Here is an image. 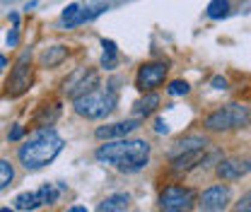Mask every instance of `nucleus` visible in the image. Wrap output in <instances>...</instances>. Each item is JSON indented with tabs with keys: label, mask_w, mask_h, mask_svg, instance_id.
<instances>
[{
	"label": "nucleus",
	"mask_w": 251,
	"mask_h": 212,
	"mask_svg": "<svg viewBox=\"0 0 251 212\" xmlns=\"http://www.w3.org/2000/svg\"><path fill=\"white\" fill-rule=\"evenodd\" d=\"M94 157L109 166H114L121 174H135L145 169L150 159V145L145 140H130L128 135L119 140H106V145H99Z\"/></svg>",
	"instance_id": "1"
},
{
	"label": "nucleus",
	"mask_w": 251,
	"mask_h": 212,
	"mask_svg": "<svg viewBox=\"0 0 251 212\" xmlns=\"http://www.w3.org/2000/svg\"><path fill=\"white\" fill-rule=\"evenodd\" d=\"M63 150V138L53 130V128H39L29 140L20 147L17 152V159L25 169L36 171V169H44L46 164H51L58 152Z\"/></svg>",
	"instance_id": "2"
},
{
	"label": "nucleus",
	"mask_w": 251,
	"mask_h": 212,
	"mask_svg": "<svg viewBox=\"0 0 251 212\" xmlns=\"http://www.w3.org/2000/svg\"><path fill=\"white\" fill-rule=\"evenodd\" d=\"M75 111L82 116V118H104L114 111L116 106V92L111 87H101L99 82L94 85L92 90H87L85 94L75 96Z\"/></svg>",
	"instance_id": "3"
},
{
	"label": "nucleus",
	"mask_w": 251,
	"mask_h": 212,
	"mask_svg": "<svg viewBox=\"0 0 251 212\" xmlns=\"http://www.w3.org/2000/svg\"><path fill=\"white\" fill-rule=\"evenodd\" d=\"M251 123V111L244 104H227L218 111H213L205 118V128L220 133V130H237V128H247Z\"/></svg>",
	"instance_id": "4"
},
{
	"label": "nucleus",
	"mask_w": 251,
	"mask_h": 212,
	"mask_svg": "<svg viewBox=\"0 0 251 212\" xmlns=\"http://www.w3.org/2000/svg\"><path fill=\"white\" fill-rule=\"evenodd\" d=\"M31 82H34V70H31V48L22 51V56L17 58L7 82H5V94L10 99H17L22 94H27L31 90Z\"/></svg>",
	"instance_id": "5"
},
{
	"label": "nucleus",
	"mask_w": 251,
	"mask_h": 212,
	"mask_svg": "<svg viewBox=\"0 0 251 212\" xmlns=\"http://www.w3.org/2000/svg\"><path fill=\"white\" fill-rule=\"evenodd\" d=\"M193 190L184 188V186H167L159 193V208L167 212H181L193 208Z\"/></svg>",
	"instance_id": "6"
},
{
	"label": "nucleus",
	"mask_w": 251,
	"mask_h": 212,
	"mask_svg": "<svg viewBox=\"0 0 251 212\" xmlns=\"http://www.w3.org/2000/svg\"><path fill=\"white\" fill-rule=\"evenodd\" d=\"M97 82H99V77H97L94 70H90V68H77V70H73V72L68 75V80L63 82V92H65L70 99H75V96L85 94L87 90H92Z\"/></svg>",
	"instance_id": "7"
},
{
	"label": "nucleus",
	"mask_w": 251,
	"mask_h": 212,
	"mask_svg": "<svg viewBox=\"0 0 251 212\" xmlns=\"http://www.w3.org/2000/svg\"><path fill=\"white\" fill-rule=\"evenodd\" d=\"M169 68L167 63H145L140 70H138V77H135V87L140 92H152L155 87H159L167 77Z\"/></svg>",
	"instance_id": "8"
},
{
	"label": "nucleus",
	"mask_w": 251,
	"mask_h": 212,
	"mask_svg": "<svg viewBox=\"0 0 251 212\" xmlns=\"http://www.w3.org/2000/svg\"><path fill=\"white\" fill-rule=\"evenodd\" d=\"M229 198H232V190H229V186L215 183V186H210V188H208V190L201 195V203H198V208H201V210H210V212L225 210V208H227V203H229Z\"/></svg>",
	"instance_id": "9"
},
{
	"label": "nucleus",
	"mask_w": 251,
	"mask_h": 212,
	"mask_svg": "<svg viewBox=\"0 0 251 212\" xmlns=\"http://www.w3.org/2000/svg\"><path fill=\"white\" fill-rule=\"evenodd\" d=\"M140 128L138 121H121V123H111V125H99L94 130V138L97 140H119V138H126L130 133H135Z\"/></svg>",
	"instance_id": "10"
},
{
	"label": "nucleus",
	"mask_w": 251,
	"mask_h": 212,
	"mask_svg": "<svg viewBox=\"0 0 251 212\" xmlns=\"http://www.w3.org/2000/svg\"><path fill=\"white\" fill-rule=\"evenodd\" d=\"M249 171H251L249 159H225V162H220L218 166V176L222 181H237V179L247 176Z\"/></svg>",
	"instance_id": "11"
},
{
	"label": "nucleus",
	"mask_w": 251,
	"mask_h": 212,
	"mask_svg": "<svg viewBox=\"0 0 251 212\" xmlns=\"http://www.w3.org/2000/svg\"><path fill=\"white\" fill-rule=\"evenodd\" d=\"M196 150H208V140L203 135H188L184 140H179L176 147L169 152V159H174L179 154H186V152H196Z\"/></svg>",
	"instance_id": "12"
},
{
	"label": "nucleus",
	"mask_w": 251,
	"mask_h": 212,
	"mask_svg": "<svg viewBox=\"0 0 251 212\" xmlns=\"http://www.w3.org/2000/svg\"><path fill=\"white\" fill-rule=\"evenodd\" d=\"M205 150H196V152H186V154H179L172 159V171L174 174H181V171H188L193 166H198V162L203 159Z\"/></svg>",
	"instance_id": "13"
},
{
	"label": "nucleus",
	"mask_w": 251,
	"mask_h": 212,
	"mask_svg": "<svg viewBox=\"0 0 251 212\" xmlns=\"http://www.w3.org/2000/svg\"><path fill=\"white\" fill-rule=\"evenodd\" d=\"M58 116H61V106L58 104H44L36 111V116H34V125L36 128H49V125H53L58 121Z\"/></svg>",
	"instance_id": "14"
},
{
	"label": "nucleus",
	"mask_w": 251,
	"mask_h": 212,
	"mask_svg": "<svg viewBox=\"0 0 251 212\" xmlns=\"http://www.w3.org/2000/svg\"><path fill=\"white\" fill-rule=\"evenodd\" d=\"M106 7H109V2H94V5H85V7H80V12H77V17H75V24H73V27H80V24H85V22L97 20L101 12H106Z\"/></svg>",
	"instance_id": "15"
},
{
	"label": "nucleus",
	"mask_w": 251,
	"mask_h": 212,
	"mask_svg": "<svg viewBox=\"0 0 251 212\" xmlns=\"http://www.w3.org/2000/svg\"><path fill=\"white\" fill-rule=\"evenodd\" d=\"M128 203H130V198L126 193H116V195H109L104 203H99L97 210L99 212H124V210H128Z\"/></svg>",
	"instance_id": "16"
},
{
	"label": "nucleus",
	"mask_w": 251,
	"mask_h": 212,
	"mask_svg": "<svg viewBox=\"0 0 251 212\" xmlns=\"http://www.w3.org/2000/svg\"><path fill=\"white\" fill-rule=\"evenodd\" d=\"M68 58V48L65 46H51V48H46L44 53H41V65L44 68H56V65H61L63 61Z\"/></svg>",
	"instance_id": "17"
},
{
	"label": "nucleus",
	"mask_w": 251,
	"mask_h": 212,
	"mask_svg": "<svg viewBox=\"0 0 251 212\" xmlns=\"http://www.w3.org/2000/svg\"><path fill=\"white\" fill-rule=\"evenodd\" d=\"M143 94H145V96L135 104V114H138V116H150L157 106H159V96H157L155 92H143Z\"/></svg>",
	"instance_id": "18"
},
{
	"label": "nucleus",
	"mask_w": 251,
	"mask_h": 212,
	"mask_svg": "<svg viewBox=\"0 0 251 212\" xmlns=\"http://www.w3.org/2000/svg\"><path fill=\"white\" fill-rule=\"evenodd\" d=\"M41 203H39V195H36V190L34 193H20L17 198H15V210L20 212H27V210H36Z\"/></svg>",
	"instance_id": "19"
},
{
	"label": "nucleus",
	"mask_w": 251,
	"mask_h": 212,
	"mask_svg": "<svg viewBox=\"0 0 251 212\" xmlns=\"http://www.w3.org/2000/svg\"><path fill=\"white\" fill-rule=\"evenodd\" d=\"M63 186H53V183H44L39 190H36V195H39V203L41 205H53L56 200H58V193H61Z\"/></svg>",
	"instance_id": "20"
},
{
	"label": "nucleus",
	"mask_w": 251,
	"mask_h": 212,
	"mask_svg": "<svg viewBox=\"0 0 251 212\" xmlns=\"http://www.w3.org/2000/svg\"><path fill=\"white\" fill-rule=\"evenodd\" d=\"M229 15V0H213L208 5V17L210 20H222Z\"/></svg>",
	"instance_id": "21"
},
{
	"label": "nucleus",
	"mask_w": 251,
	"mask_h": 212,
	"mask_svg": "<svg viewBox=\"0 0 251 212\" xmlns=\"http://www.w3.org/2000/svg\"><path fill=\"white\" fill-rule=\"evenodd\" d=\"M12 181H15V169H12V164L5 162V159H0V190H5L7 186H12Z\"/></svg>",
	"instance_id": "22"
},
{
	"label": "nucleus",
	"mask_w": 251,
	"mask_h": 212,
	"mask_svg": "<svg viewBox=\"0 0 251 212\" xmlns=\"http://www.w3.org/2000/svg\"><path fill=\"white\" fill-rule=\"evenodd\" d=\"M188 82H184V80H174V82H169V87H167V92L172 94V96H184V94H188Z\"/></svg>",
	"instance_id": "23"
},
{
	"label": "nucleus",
	"mask_w": 251,
	"mask_h": 212,
	"mask_svg": "<svg viewBox=\"0 0 251 212\" xmlns=\"http://www.w3.org/2000/svg\"><path fill=\"white\" fill-rule=\"evenodd\" d=\"M116 65H119V53H104V56H101V68L114 70Z\"/></svg>",
	"instance_id": "24"
},
{
	"label": "nucleus",
	"mask_w": 251,
	"mask_h": 212,
	"mask_svg": "<svg viewBox=\"0 0 251 212\" xmlns=\"http://www.w3.org/2000/svg\"><path fill=\"white\" fill-rule=\"evenodd\" d=\"M234 210H239V212H251V190H249V193H244V195L239 198V203L234 205Z\"/></svg>",
	"instance_id": "25"
},
{
	"label": "nucleus",
	"mask_w": 251,
	"mask_h": 212,
	"mask_svg": "<svg viewBox=\"0 0 251 212\" xmlns=\"http://www.w3.org/2000/svg\"><path fill=\"white\" fill-rule=\"evenodd\" d=\"M17 41H20V24H12V29H10V34H7V46L15 48Z\"/></svg>",
	"instance_id": "26"
},
{
	"label": "nucleus",
	"mask_w": 251,
	"mask_h": 212,
	"mask_svg": "<svg viewBox=\"0 0 251 212\" xmlns=\"http://www.w3.org/2000/svg\"><path fill=\"white\" fill-rule=\"evenodd\" d=\"M101 46H104V53H119V48L111 39H101Z\"/></svg>",
	"instance_id": "27"
},
{
	"label": "nucleus",
	"mask_w": 251,
	"mask_h": 212,
	"mask_svg": "<svg viewBox=\"0 0 251 212\" xmlns=\"http://www.w3.org/2000/svg\"><path fill=\"white\" fill-rule=\"evenodd\" d=\"M22 133H25V128H22V125H12V130H10V142L20 140V138H22Z\"/></svg>",
	"instance_id": "28"
},
{
	"label": "nucleus",
	"mask_w": 251,
	"mask_h": 212,
	"mask_svg": "<svg viewBox=\"0 0 251 212\" xmlns=\"http://www.w3.org/2000/svg\"><path fill=\"white\" fill-rule=\"evenodd\" d=\"M213 87L215 90H227V80L225 77H213Z\"/></svg>",
	"instance_id": "29"
},
{
	"label": "nucleus",
	"mask_w": 251,
	"mask_h": 212,
	"mask_svg": "<svg viewBox=\"0 0 251 212\" xmlns=\"http://www.w3.org/2000/svg\"><path fill=\"white\" fill-rule=\"evenodd\" d=\"M155 130L159 133V135H162V133H167L169 128H167V123H164V121H157V128H155Z\"/></svg>",
	"instance_id": "30"
},
{
	"label": "nucleus",
	"mask_w": 251,
	"mask_h": 212,
	"mask_svg": "<svg viewBox=\"0 0 251 212\" xmlns=\"http://www.w3.org/2000/svg\"><path fill=\"white\" fill-rule=\"evenodd\" d=\"M5 68H7V58H5V56H2V53H0V72H2V70H5Z\"/></svg>",
	"instance_id": "31"
},
{
	"label": "nucleus",
	"mask_w": 251,
	"mask_h": 212,
	"mask_svg": "<svg viewBox=\"0 0 251 212\" xmlns=\"http://www.w3.org/2000/svg\"><path fill=\"white\" fill-rule=\"evenodd\" d=\"M10 20H12V24H20V15H17V12H12Z\"/></svg>",
	"instance_id": "32"
},
{
	"label": "nucleus",
	"mask_w": 251,
	"mask_h": 212,
	"mask_svg": "<svg viewBox=\"0 0 251 212\" xmlns=\"http://www.w3.org/2000/svg\"><path fill=\"white\" fill-rule=\"evenodd\" d=\"M70 212H85V208H82V205H73V208H70Z\"/></svg>",
	"instance_id": "33"
}]
</instances>
